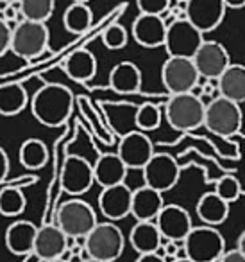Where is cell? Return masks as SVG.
<instances>
[{
    "instance_id": "obj_1",
    "label": "cell",
    "mask_w": 245,
    "mask_h": 262,
    "mask_svg": "<svg viewBox=\"0 0 245 262\" xmlns=\"http://www.w3.org/2000/svg\"><path fill=\"white\" fill-rule=\"evenodd\" d=\"M74 94L70 88L59 83H47L31 99V112L40 124L59 127L68 120L74 110Z\"/></svg>"
},
{
    "instance_id": "obj_2",
    "label": "cell",
    "mask_w": 245,
    "mask_h": 262,
    "mask_svg": "<svg viewBox=\"0 0 245 262\" xmlns=\"http://www.w3.org/2000/svg\"><path fill=\"white\" fill-rule=\"evenodd\" d=\"M124 248H126V237L113 221L99 223L84 237V251L88 258H95V260H118L120 255L124 253Z\"/></svg>"
},
{
    "instance_id": "obj_3",
    "label": "cell",
    "mask_w": 245,
    "mask_h": 262,
    "mask_svg": "<svg viewBox=\"0 0 245 262\" xmlns=\"http://www.w3.org/2000/svg\"><path fill=\"white\" fill-rule=\"evenodd\" d=\"M206 102L195 94L170 95L165 104V117L176 131H195L204 126Z\"/></svg>"
},
{
    "instance_id": "obj_4",
    "label": "cell",
    "mask_w": 245,
    "mask_h": 262,
    "mask_svg": "<svg viewBox=\"0 0 245 262\" xmlns=\"http://www.w3.org/2000/svg\"><path fill=\"white\" fill-rule=\"evenodd\" d=\"M56 225L68 239H84L99 225L97 214L88 201L74 198L59 205L56 212Z\"/></svg>"
},
{
    "instance_id": "obj_5",
    "label": "cell",
    "mask_w": 245,
    "mask_h": 262,
    "mask_svg": "<svg viewBox=\"0 0 245 262\" xmlns=\"http://www.w3.org/2000/svg\"><path fill=\"white\" fill-rule=\"evenodd\" d=\"M243 113L240 104L222 95L206 102L204 127L211 131L213 135H218L222 139H231L241 129Z\"/></svg>"
},
{
    "instance_id": "obj_6",
    "label": "cell",
    "mask_w": 245,
    "mask_h": 262,
    "mask_svg": "<svg viewBox=\"0 0 245 262\" xmlns=\"http://www.w3.org/2000/svg\"><path fill=\"white\" fill-rule=\"evenodd\" d=\"M183 246L191 262H218L226 253V239L216 226L209 225L193 226L183 241Z\"/></svg>"
},
{
    "instance_id": "obj_7",
    "label": "cell",
    "mask_w": 245,
    "mask_h": 262,
    "mask_svg": "<svg viewBox=\"0 0 245 262\" xmlns=\"http://www.w3.org/2000/svg\"><path fill=\"white\" fill-rule=\"evenodd\" d=\"M51 33L47 24L33 22V20H20L13 27L11 36V51L18 56L29 59H36L47 51Z\"/></svg>"
},
{
    "instance_id": "obj_8",
    "label": "cell",
    "mask_w": 245,
    "mask_h": 262,
    "mask_svg": "<svg viewBox=\"0 0 245 262\" xmlns=\"http://www.w3.org/2000/svg\"><path fill=\"white\" fill-rule=\"evenodd\" d=\"M204 41V34L193 26L188 18L172 20L166 27L165 45L166 54L170 58H190L193 59L195 52Z\"/></svg>"
},
{
    "instance_id": "obj_9",
    "label": "cell",
    "mask_w": 245,
    "mask_h": 262,
    "mask_svg": "<svg viewBox=\"0 0 245 262\" xmlns=\"http://www.w3.org/2000/svg\"><path fill=\"white\" fill-rule=\"evenodd\" d=\"M201 74L195 67L193 59L190 58H170L161 67L163 86L168 90L170 95L190 94L199 84Z\"/></svg>"
},
{
    "instance_id": "obj_10",
    "label": "cell",
    "mask_w": 245,
    "mask_h": 262,
    "mask_svg": "<svg viewBox=\"0 0 245 262\" xmlns=\"http://www.w3.org/2000/svg\"><path fill=\"white\" fill-rule=\"evenodd\" d=\"M141 172H143L145 185L159 190V192H166V190H172L177 185L181 176V167L172 155L154 153V157L141 169Z\"/></svg>"
},
{
    "instance_id": "obj_11",
    "label": "cell",
    "mask_w": 245,
    "mask_h": 262,
    "mask_svg": "<svg viewBox=\"0 0 245 262\" xmlns=\"http://www.w3.org/2000/svg\"><path fill=\"white\" fill-rule=\"evenodd\" d=\"M95 183V171L93 165L79 155H70L66 157L61 169V187L65 192L72 196H81L88 192Z\"/></svg>"
},
{
    "instance_id": "obj_12",
    "label": "cell",
    "mask_w": 245,
    "mask_h": 262,
    "mask_svg": "<svg viewBox=\"0 0 245 262\" xmlns=\"http://www.w3.org/2000/svg\"><path fill=\"white\" fill-rule=\"evenodd\" d=\"M154 144L149 139L145 131L134 129L129 131L126 135H122L118 142V155L122 162L127 165V169H143L149 164L152 157H154Z\"/></svg>"
},
{
    "instance_id": "obj_13",
    "label": "cell",
    "mask_w": 245,
    "mask_h": 262,
    "mask_svg": "<svg viewBox=\"0 0 245 262\" xmlns=\"http://www.w3.org/2000/svg\"><path fill=\"white\" fill-rule=\"evenodd\" d=\"M193 63L199 74L204 79H218L227 67L231 65V58L227 49L220 41L204 40L199 51L193 56Z\"/></svg>"
},
{
    "instance_id": "obj_14",
    "label": "cell",
    "mask_w": 245,
    "mask_h": 262,
    "mask_svg": "<svg viewBox=\"0 0 245 262\" xmlns=\"http://www.w3.org/2000/svg\"><path fill=\"white\" fill-rule=\"evenodd\" d=\"M226 11L227 8L224 0H188L186 2V18L202 34L215 31L224 22Z\"/></svg>"
},
{
    "instance_id": "obj_15",
    "label": "cell",
    "mask_w": 245,
    "mask_h": 262,
    "mask_svg": "<svg viewBox=\"0 0 245 262\" xmlns=\"http://www.w3.org/2000/svg\"><path fill=\"white\" fill-rule=\"evenodd\" d=\"M156 225H158L163 239L177 241V243H183L188 233L191 232V228H193V223H191L188 210L176 203L163 207V210L156 217Z\"/></svg>"
},
{
    "instance_id": "obj_16",
    "label": "cell",
    "mask_w": 245,
    "mask_h": 262,
    "mask_svg": "<svg viewBox=\"0 0 245 262\" xmlns=\"http://www.w3.org/2000/svg\"><path fill=\"white\" fill-rule=\"evenodd\" d=\"M131 205H133V189L120 183V185L106 187L99 194V208L108 221H120V219L131 215Z\"/></svg>"
},
{
    "instance_id": "obj_17",
    "label": "cell",
    "mask_w": 245,
    "mask_h": 262,
    "mask_svg": "<svg viewBox=\"0 0 245 262\" xmlns=\"http://www.w3.org/2000/svg\"><path fill=\"white\" fill-rule=\"evenodd\" d=\"M166 20L158 15H140L134 18L131 33L138 45L145 49H158L165 45L166 38Z\"/></svg>"
},
{
    "instance_id": "obj_18",
    "label": "cell",
    "mask_w": 245,
    "mask_h": 262,
    "mask_svg": "<svg viewBox=\"0 0 245 262\" xmlns=\"http://www.w3.org/2000/svg\"><path fill=\"white\" fill-rule=\"evenodd\" d=\"M68 250V237L58 225H43L38 228L36 243H34V257L41 262L63 258Z\"/></svg>"
},
{
    "instance_id": "obj_19",
    "label": "cell",
    "mask_w": 245,
    "mask_h": 262,
    "mask_svg": "<svg viewBox=\"0 0 245 262\" xmlns=\"http://www.w3.org/2000/svg\"><path fill=\"white\" fill-rule=\"evenodd\" d=\"M38 226L33 221L27 219H18L11 223L6 230L4 243L6 248L13 255H29L34 251V243H36Z\"/></svg>"
},
{
    "instance_id": "obj_20",
    "label": "cell",
    "mask_w": 245,
    "mask_h": 262,
    "mask_svg": "<svg viewBox=\"0 0 245 262\" xmlns=\"http://www.w3.org/2000/svg\"><path fill=\"white\" fill-rule=\"evenodd\" d=\"M163 192L151 189L147 185L138 187L133 190V205H131V215L136 221H156L159 212L165 207Z\"/></svg>"
},
{
    "instance_id": "obj_21",
    "label": "cell",
    "mask_w": 245,
    "mask_h": 262,
    "mask_svg": "<svg viewBox=\"0 0 245 262\" xmlns=\"http://www.w3.org/2000/svg\"><path fill=\"white\" fill-rule=\"evenodd\" d=\"M93 171L95 183L106 189V187L126 183V176L129 169L116 153H106L97 158V162L93 164Z\"/></svg>"
},
{
    "instance_id": "obj_22",
    "label": "cell",
    "mask_w": 245,
    "mask_h": 262,
    "mask_svg": "<svg viewBox=\"0 0 245 262\" xmlns=\"http://www.w3.org/2000/svg\"><path fill=\"white\" fill-rule=\"evenodd\" d=\"M129 243L138 255L156 253L163 246V235L156 221H136L129 232Z\"/></svg>"
},
{
    "instance_id": "obj_23",
    "label": "cell",
    "mask_w": 245,
    "mask_h": 262,
    "mask_svg": "<svg viewBox=\"0 0 245 262\" xmlns=\"http://www.w3.org/2000/svg\"><path fill=\"white\" fill-rule=\"evenodd\" d=\"M195 212H197V217L201 219L204 225L218 226V225H222V223H226L227 217H229V203L224 201L222 198L213 190V192H206L199 198Z\"/></svg>"
},
{
    "instance_id": "obj_24",
    "label": "cell",
    "mask_w": 245,
    "mask_h": 262,
    "mask_svg": "<svg viewBox=\"0 0 245 262\" xmlns=\"http://www.w3.org/2000/svg\"><path fill=\"white\" fill-rule=\"evenodd\" d=\"M63 69L70 79L77 83H88L97 74V58L88 49H77L66 58Z\"/></svg>"
},
{
    "instance_id": "obj_25",
    "label": "cell",
    "mask_w": 245,
    "mask_h": 262,
    "mask_svg": "<svg viewBox=\"0 0 245 262\" xmlns=\"http://www.w3.org/2000/svg\"><path fill=\"white\" fill-rule=\"evenodd\" d=\"M109 86L118 94H136L141 88V70L133 61H120L109 72Z\"/></svg>"
},
{
    "instance_id": "obj_26",
    "label": "cell",
    "mask_w": 245,
    "mask_h": 262,
    "mask_svg": "<svg viewBox=\"0 0 245 262\" xmlns=\"http://www.w3.org/2000/svg\"><path fill=\"white\" fill-rule=\"evenodd\" d=\"M218 94L234 102H245V65L231 63L218 77Z\"/></svg>"
},
{
    "instance_id": "obj_27",
    "label": "cell",
    "mask_w": 245,
    "mask_h": 262,
    "mask_svg": "<svg viewBox=\"0 0 245 262\" xmlns=\"http://www.w3.org/2000/svg\"><path fill=\"white\" fill-rule=\"evenodd\" d=\"M29 104L27 90L20 83L0 84V115L15 117Z\"/></svg>"
},
{
    "instance_id": "obj_28",
    "label": "cell",
    "mask_w": 245,
    "mask_h": 262,
    "mask_svg": "<svg viewBox=\"0 0 245 262\" xmlns=\"http://www.w3.org/2000/svg\"><path fill=\"white\" fill-rule=\"evenodd\" d=\"M91 24H93V11L88 4L72 2L63 13V26L72 34L86 33V31H90Z\"/></svg>"
},
{
    "instance_id": "obj_29",
    "label": "cell",
    "mask_w": 245,
    "mask_h": 262,
    "mask_svg": "<svg viewBox=\"0 0 245 262\" xmlns=\"http://www.w3.org/2000/svg\"><path fill=\"white\" fill-rule=\"evenodd\" d=\"M18 160L29 171H38L48 162V147L40 139H27L18 151Z\"/></svg>"
},
{
    "instance_id": "obj_30",
    "label": "cell",
    "mask_w": 245,
    "mask_h": 262,
    "mask_svg": "<svg viewBox=\"0 0 245 262\" xmlns=\"http://www.w3.org/2000/svg\"><path fill=\"white\" fill-rule=\"evenodd\" d=\"M18 8L23 20L47 24V20L54 13L56 0H20Z\"/></svg>"
},
{
    "instance_id": "obj_31",
    "label": "cell",
    "mask_w": 245,
    "mask_h": 262,
    "mask_svg": "<svg viewBox=\"0 0 245 262\" xmlns=\"http://www.w3.org/2000/svg\"><path fill=\"white\" fill-rule=\"evenodd\" d=\"M27 200L18 187H6L0 190V214L6 217H16L23 214Z\"/></svg>"
},
{
    "instance_id": "obj_32",
    "label": "cell",
    "mask_w": 245,
    "mask_h": 262,
    "mask_svg": "<svg viewBox=\"0 0 245 262\" xmlns=\"http://www.w3.org/2000/svg\"><path fill=\"white\" fill-rule=\"evenodd\" d=\"M161 124V110L154 102H143L136 108V129L154 131Z\"/></svg>"
},
{
    "instance_id": "obj_33",
    "label": "cell",
    "mask_w": 245,
    "mask_h": 262,
    "mask_svg": "<svg viewBox=\"0 0 245 262\" xmlns=\"http://www.w3.org/2000/svg\"><path fill=\"white\" fill-rule=\"evenodd\" d=\"M102 43H104L106 49L109 51H120L127 45V40H129V34H127V29L120 24H111L108 26L104 31H102Z\"/></svg>"
},
{
    "instance_id": "obj_34",
    "label": "cell",
    "mask_w": 245,
    "mask_h": 262,
    "mask_svg": "<svg viewBox=\"0 0 245 262\" xmlns=\"http://www.w3.org/2000/svg\"><path fill=\"white\" fill-rule=\"evenodd\" d=\"M215 192L218 194L224 201H227V203L231 205L241 196V185H240V182H238L236 176L226 174L216 182Z\"/></svg>"
},
{
    "instance_id": "obj_35",
    "label": "cell",
    "mask_w": 245,
    "mask_h": 262,
    "mask_svg": "<svg viewBox=\"0 0 245 262\" xmlns=\"http://www.w3.org/2000/svg\"><path fill=\"white\" fill-rule=\"evenodd\" d=\"M27 67V59L13 52L11 49L6 51L4 54H0V77L11 76V74L22 72Z\"/></svg>"
},
{
    "instance_id": "obj_36",
    "label": "cell",
    "mask_w": 245,
    "mask_h": 262,
    "mask_svg": "<svg viewBox=\"0 0 245 262\" xmlns=\"http://www.w3.org/2000/svg\"><path fill=\"white\" fill-rule=\"evenodd\" d=\"M174 0H136V8L143 15H158L163 16L168 11Z\"/></svg>"
},
{
    "instance_id": "obj_37",
    "label": "cell",
    "mask_w": 245,
    "mask_h": 262,
    "mask_svg": "<svg viewBox=\"0 0 245 262\" xmlns=\"http://www.w3.org/2000/svg\"><path fill=\"white\" fill-rule=\"evenodd\" d=\"M11 36H13V29L9 27V22H6L0 16V54H4L6 51L11 49Z\"/></svg>"
},
{
    "instance_id": "obj_38",
    "label": "cell",
    "mask_w": 245,
    "mask_h": 262,
    "mask_svg": "<svg viewBox=\"0 0 245 262\" xmlns=\"http://www.w3.org/2000/svg\"><path fill=\"white\" fill-rule=\"evenodd\" d=\"M218 262H245V255L238 248L234 250H226V253L218 258Z\"/></svg>"
},
{
    "instance_id": "obj_39",
    "label": "cell",
    "mask_w": 245,
    "mask_h": 262,
    "mask_svg": "<svg viewBox=\"0 0 245 262\" xmlns=\"http://www.w3.org/2000/svg\"><path fill=\"white\" fill-rule=\"evenodd\" d=\"M9 174V158L2 147H0V182Z\"/></svg>"
},
{
    "instance_id": "obj_40",
    "label": "cell",
    "mask_w": 245,
    "mask_h": 262,
    "mask_svg": "<svg viewBox=\"0 0 245 262\" xmlns=\"http://www.w3.org/2000/svg\"><path fill=\"white\" fill-rule=\"evenodd\" d=\"M134 262H168L165 257L156 251V253H143V255H138V258Z\"/></svg>"
},
{
    "instance_id": "obj_41",
    "label": "cell",
    "mask_w": 245,
    "mask_h": 262,
    "mask_svg": "<svg viewBox=\"0 0 245 262\" xmlns=\"http://www.w3.org/2000/svg\"><path fill=\"white\" fill-rule=\"evenodd\" d=\"M227 9H241L245 8V0H224Z\"/></svg>"
},
{
    "instance_id": "obj_42",
    "label": "cell",
    "mask_w": 245,
    "mask_h": 262,
    "mask_svg": "<svg viewBox=\"0 0 245 262\" xmlns=\"http://www.w3.org/2000/svg\"><path fill=\"white\" fill-rule=\"evenodd\" d=\"M236 248L241 251V253L245 255V230L240 233V237H238V244H236Z\"/></svg>"
},
{
    "instance_id": "obj_43",
    "label": "cell",
    "mask_w": 245,
    "mask_h": 262,
    "mask_svg": "<svg viewBox=\"0 0 245 262\" xmlns=\"http://www.w3.org/2000/svg\"><path fill=\"white\" fill-rule=\"evenodd\" d=\"M0 2H4V4H18L20 0H0Z\"/></svg>"
},
{
    "instance_id": "obj_44",
    "label": "cell",
    "mask_w": 245,
    "mask_h": 262,
    "mask_svg": "<svg viewBox=\"0 0 245 262\" xmlns=\"http://www.w3.org/2000/svg\"><path fill=\"white\" fill-rule=\"evenodd\" d=\"M170 262H191L190 258H174V260H170Z\"/></svg>"
},
{
    "instance_id": "obj_45",
    "label": "cell",
    "mask_w": 245,
    "mask_h": 262,
    "mask_svg": "<svg viewBox=\"0 0 245 262\" xmlns=\"http://www.w3.org/2000/svg\"><path fill=\"white\" fill-rule=\"evenodd\" d=\"M47 262H68V260H65V258H56V260H47Z\"/></svg>"
},
{
    "instance_id": "obj_46",
    "label": "cell",
    "mask_w": 245,
    "mask_h": 262,
    "mask_svg": "<svg viewBox=\"0 0 245 262\" xmlns=\"http://www.w3.org/2000/svg\"><path fill=\"white\" fill-rule=\"evenodd\" d=\"M72 2H81V4H88L90 0H72Z\"/></svg>"
},
{
    "instance_id": "obj_47",
    "label": "cell",
    "mask_w": 245,
    "mask_h": 262,
    "mask_svg": "<svg viewBox=\"0 0 245 262\" xmlns=\"http://www.w3.org/2000/svg\"><path fill=\"white\" fill-rule=\"evenodd\" d=\"M84 262H102V260H95V258H86Z\"/></svg>"
},
{
    "instance_id": "obj_48",
    "label": "cell",
    "mask_w": 245,
    "mask_h": 262,
    "mask_svg": "<svg viewBox=\"0 0 245 262\" xmlns=\"http://www.w3.org/2000/svg\"><path fill=\"white\" fill-rule=\"evenodd\" d=\"M174 2H188V0H174Z\"/></svg>"
}]
</instances>
